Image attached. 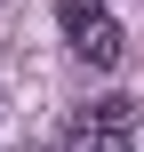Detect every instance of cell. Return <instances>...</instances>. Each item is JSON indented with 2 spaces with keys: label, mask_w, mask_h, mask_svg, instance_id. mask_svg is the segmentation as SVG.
Masks as SVG:
<instances>
[{
  "label": "cell",
  "mask_w": 144,
  "mask_h": 152,
  "mask_svg": "<svg viewBox=\"0 0 144 152\" xmlns=\"http://www.w3.org/2000/svg\"><path fill=\"white\" fill-rule=\"evenodd\" d=\"M56 32L72 40V56L80 64H96V72H112L120 56H128V32L112 24V8L104 0H56Z\"/></svg>",
  "instance_id": "obj_1"
},
{
  "label": "cell",
  "mask_w": 144,
  "mask_h": 152,
  "mask_svg": "<svg viewBox=\"0 0 144 152\" xmlns=\"http://www.w3.org/2000/svg\"><path fill=\"white\" fill-rule=\"evenodd\" d=\"M136 120H144V104H136V96H96V104L64 128V152H128Z\"/></svg>",
  "instance_id": "obj_2"
}]
</instances>
